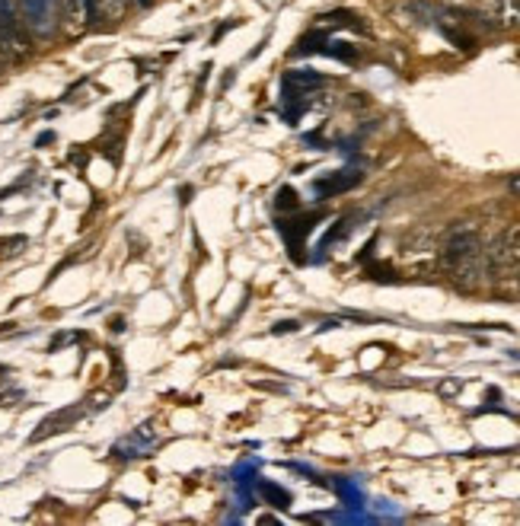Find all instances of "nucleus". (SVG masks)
<instances>
[{"mask_svg": "<svg viewBox=\"0 0 520 526\" xmlns=\"http://www.w3.org/2000/svg\"><path fill=\"white\" fill-rule=\"evenodd\" d=\"M482 262V240L476 230L456 227L444 242V265L454 271L456 278H469Z\"/></svg>", "mask_w": 520, "mask_h": 526, "instance_id": "1", "label": "nucleus"}, {"mask_svg": "<svg viewBox=\"0 0 520 526\" xmlns=\"http://www.w3.org/2000/svg\"><path fill=\"white\" fill-rule=\"evenodd\" d=\"M30 55V38L20 13L10 0H0V64L4 61H20Z\"/></svg>", "mask_w": 520, "mask_h": 526, "instance_id": "2", "label": "nucleus"}, {"mask_svg": "<svg viewBox=\"0 0 520 526\" xmlns=\"http://www.w3.org/2000/svg\"><path fill=\"white\" fill-rule=\"evenodd\" d=\"M16 13L26 32L38 38H52L58 30V0H16Z\"/></svg>", "mask_w": 520, "mask_h": 526, "instance_id": "3", "label": "nucleus"}, {"mask_svg": "<svg viewBox=\"0 0 520 526\" xmlns=\"http://www.w3.org/2000/svg\"><path fill=\"white\" fill-rule=\"evenodd\" d=\"M320 224V211H313V214H301V217H294V220H278V230H281V236H285V242H287V249H291V259L294 262H301L303 259V240H307V233L310 230Z\"/></svg>", "mask_w": 520, "mask_h": 526, "instance_id": "4", "label": "nucleus"}, {"mask_svg": "<svg viewBox=\"0 0 520 526\" xmlns=\"http://www.w3.org/2000/svg\"><path fill=\"white\" fill-rule=\"evenodd\" d=\"M485 20L495 30H517L520 26V0H485Z\"/></svg>", "mask_w": 520, "mask_h": 526, "instance_id": "5", "label": "nucleus"}, {"mask_svg": "<svg viewBox=\"0 0 520 526\" xmlns=\"http://www.w3.org/2000/svg\"><path fill=\"white\" fill-rule=\"evenodd\" d=\"M81 415H83V405H71V409H61V411H55V415H48L42 424H38V431L32 434V444H38V440L52 437V434L73 428V424L81 421Z\"/></svg>", "mask_w": 520, "mask_h": 526, "instance_id": "6", "label": "nucleus"}, {"mask_svg": "<svg viewBox=\"0 0 520 526\" xmlns=\"http://www.w3.org/2000/svg\"><path fill=\"white\" fill-rule=\"evenodd\" d=\"M358 182H361V173L345 169V173H332V175H326V179H316L313 189L320 198H332V195H342V191L354 189Z\"/></svg>", "mask_w": 520, "mask_h": 526, "instance_id": "7", "label": "nucleus"}, {"mask_svg": "<svg viewBox=\"0 0 520 526\" xmlns=\"http://www.w3.org/2000/svg\"><path fill=\"white\" fill-rule=\"evenodd\" d=\"M323 83H326V77L316 71H291L285 77V87H297V96L310 93V89H320Z\"/></svg>", "mask_w": 520, "mask_h": 526, "instance_id": "8", "label": "nucleus"}, {"mask_svg": "<svg viewBox=\"0 0 520 526\" xmlns=\"http://www.w3.org/2000/svg\"><path fill=\"white\" fill-rule=\"evenodd\" d=\"M326 45H329V38H326V32H320V30H313V32H307V36L297 42V48H294V58L297 55H313V52H323Z\"/></svg>", "mask_w": 520, "mask_h": 526, "instance_id": "9", "label": "nucleus"}, {"mask_svg": "<svg viewBox=\"0 0 520 526\" xmlns=\"http://www.w3.org/2000/svg\"><path fill=\"white\" fill-rule=\"evenodd\" d=\"M259 495H262L265 501H269V505L281 507V511H285V507H291V495H287V491L281 488V485L262 482V485H259Z\"/></svg>", "mask_w": 520, "mask_h": 526, "instance_id": "10", "label": "nucleus"}, {"mask_svg": "<svg viewBox=\"0 0 520 526\" xmlns=\"http://www.w3.org/2000/svg\"><path fill=\"white\" fill-rule=\"evenodd\" d=\"M301 208V198H297V191L294 189H278V198H275V211L285 214V211H297Z\"/></svg>", "mask_w": 520, "mask_h": 526, "instance_id": "11", "label": "nucleus"}, {"mask_svg": "<svg viewBox=\"0 0 520 526\" xmlns=\"http://www.w3.org/2000/svg\"><path fill=\"white\" fill-rule=\"evenodd\" d=\"M323 20L329 22V26H352V30H364V26L358 22V16H354V13H345V10H336V13H326Z\"/></svg>", "mask_w": 520, "mask_h": 526, "instance_id": "12", "label": "nucleus"}, {"mask_svg": "<svg viewBox=\"0 0 520 526\" xmlns=\"http://www.w3.org/2000/svg\"><path fill=\"white\" fill-rule=\"evenodd\" d=\"M323 52L332 55V58H338V61H358V52H354L352 45H342V42H329Z\"/></svg>", "mask_w": 520, "mask_h": 526, "instance_id": "13", "label": "nucleus"}, {"mask_svg": "<svg viewBox=\"0 0 520 526\" xmlns=\"http://www.w3.org/2000/svg\"><path fill=\"white\" fill-rule=\"evenodd\" d=\"M134 4H138V7H150V4H154V0H134Z\"/></svg>", "mask_w": 520, "mask_h": 526, "instance_id": "14", "label": "nucleus"}, {"mask_svg": "<svg viewBox=\"0 0 520 526\" xmlns=\"http://www.w3.org/2000/svg\"><path fill=\"white\" fill-rule=\"evenodd\" d=\"M511 189H514V191H520V175H517V179H514V182H511Z\"/></svg>", "mask_w": 520, "mask_h": 526, "instance_id": "15", "label": "nucleus"}]
</instances>
